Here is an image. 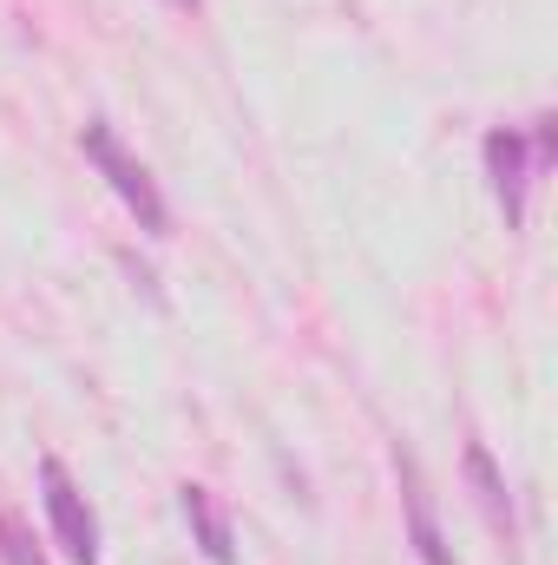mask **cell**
Segmentation results:
<instances>
[{"label": "cell", "instance_id": "cell-1", "mask_svg": "<svg viewBox=\"0 0 558 565\" xmlns=\"http://www.w3.org/2000/svg\"><path fill=\"white\" fill-rule=\"evenodd\" d=\"M79 145H86V158L99 164V178H106V184L119 191V204H126V211L139 217V231H151V237H164V231H171V211H164V198H158L151 171H144L139 158H132L126 145L112 139V126H106V119H93V126H86V139H79Z\"/></svg>", "mask_w": 558, "mask_h": 565}, {"label": "cell", "instance_id": "cell-4", "mask_svg": "<svg viewBox=\"0 0 558 565\" xmlns=\"http://www.w3.org/2000/svg\"><path fill=\"white\" fill-rule=\"evenodd\" d=\"M395 473H401V507H408V540H415V553L427 565H453L447 540H440V520H433V500H427V480H420V467H415V454L395 447Z\"/></svg>", "mask_w": 558, "mask_h": 565}, {"label": "cell", "instance_id": "cell-8", "mask_svg": "<svg viewBox=\"0 0 558 565\" xmlns=\"http://www.w3.org/2000/svg\"><path fill=\"white\" fill-rule=\"evenodd\" d=\"M171 7H197V0H171Z\"/></svg>", "mask_w": 558, "mask_h": 565}, {"label": "cell", "instance_id": "cell-3", "mask_svg": "<svg viewBox=\"0 0 558 565\" xmlns=\"http://www.w3.org/2000/svg\"><path fill=\"white\" fill-rule=\"evenodd\" d=\"M486 178H493V198L506 211V224L526 217V184H533V151L526 139L506 126V132H486Z\"/></svg>", "mask_w": 558, "mask_h": 565}, {"label": "cell", "instance_id": "cell-7", "mask_svg": "<svg viewBox=\"0 0 558 565\" xmlns=\"http://www.w3.org/2000/svg\"><path fill=\"white\" fill-rule=\"evenodd\" d=\"M0 559H7V565H46V553L33 546V526H26V520H13L7 507H0Z\"/></svg>", "mask_w": 558, "mask_h": 565}, {"label": "cell", "instance_id": "cell-2", "mask_svg": "<svg viewBox=\"0 0 558 565\" xmlns=\"http://www.w3.org/2000/svg\"><path fill=\"white\" fill-rule=\"evenodd\" d=\"M40 493H46V520H53V540L73 565H99V526H93V507L86 493L73 487V473L60 460H40Z\"/></svg>", "mask_w": 558, "mask_h": 565}, {"label": "cell", "instance_id": "cell-6", "mask_svg": "<svg viewBox=\"0 0 558 565\" xmlns=\"http://www.w3.org/2000/svg\"><path fill=\"white\" fill-rule=\"evenodd\" d=\"M184 520H191V533H197V546H204V559H211V565L237 559L230 520H224V507H217V493H211V487H184Z\"/></svg>", "mask_w": 558, "mask_h": 565}, {"label": "cell", "instance_id": "cell-5", "mask_svg": "<svg viewBox=\"0 0 558 565\" xmlns=\"http://www.w3.org/2000/svg\"><path fill=\"white\" fill-rule=\"evenodd\" d=\"M460 467H466V487H473V507L486 513V526H493L500 540H513V500H506V480H500V467H493V454H486L480 440H466V454H460Z\"/></svg>", "mask_w": 558, "mask_h": 565}]
</instances>
